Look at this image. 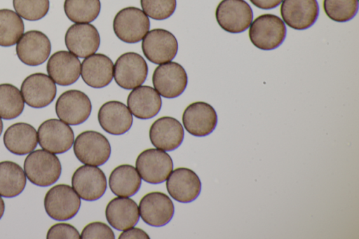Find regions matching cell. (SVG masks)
Returning a JSON list of instances; mask_svg holds the SVG:
<instances>
[{
  "label": "cell",
  "mask_w": 359,
  "mask_h": 239,
  "mask_svg": "<svg viewBox=\"0 0 359 239\" xmlns=\"http://www.w3.org/2000/svg\"><path fill=\"white\" fill-rule=\"evenodd\" d=\"M81 76L90 87L102 88L108 86L114 77V63L106 55L94 53L85 57L81 65Z\"/></svg>",
  "instance_id": "cell-24"
},
{
  "label": "cell",
  "mask_w": 359,
  "mask_h": 239,
  "mask_svg": "<svg viewBox=\"0 0 359 239\" xmlns=\"http://www.w3.org/2000/svg\"><path fill=\"white\" fill-rule=\"evenodd\" d=\"M144 13L154 20H163L170 18L177 7V0H140Z\"/></svg>",
  "instance_id": "cell-35"
},
{
  "label": "cell",
  "mask_w": 359,
  "mask_h": 239,
  "mask_svg": "<svg viewBox=\"0 0 359 239\" xmlns=\"http://www.w3.org/2000/svg\"><path fill=\"white\" fill-rule=\"evenodd\" d=\"M283 0H250V1L256 7L269 10L277 7Z\"/></svg>",
  "instance_id": "cell-39"
},
{
  "label": "cell",
  "mask_w": 359,
  "mask_h": 239,
  "mask_svg": "<svg viewBox=\"0 0 359 239\" xmlns=\"http://www.w3.org/2000/svg\"><path fill=\"white\" fill-rule=\"evenodd\" d=\"M3 122H2V120H1V118L0 117V136L2 133V131H3Z\"/></svg>",
  "instance_id": "cell-41"
},
{
  "label": "cell",
  "mask_w": 359,
  "mask_h": 239,
  "mask_svg": "<svg viewBox=\"0 0 359 239\" xmlns=\"http://www.w3.org/2000/svg\"><path fill=\"white\" fill-rule=\"evenodd\" d=\"M92 104L88 96L79 90L62 93L55 103V113L60 120L76 125L85 122L90 115Z\"/></svg>",
  "instance_id": "cell-12"
},
{
  "label": "cell",
  "mask_w": 359,
  "mask_h": 239,
  "mask_svg": "<svg viewBox=\"0 0 359 239\" xmlns=\"http://www.w3.org/2000/svg\"><path fill=\"white\" fill-rule=\"evenodd\" d=\"M182 120L185 130L189 134L196 137H205L215 129L217 115L210 104L195 102L186 107Z\"/></svg>",
  "instance_id": "cell-18"
},
{
  "label": "cell",
  "mask_w": 359,
  "mask_h": 239,
  "mask_svg": "<svg viewBox=\"0 0 359 239\" xmlns=\"http://www.w3.org/2000/svg\"><path fill=\"white\" fill-rule=\"evenodd\" d=\"M16 54L25 64L37 66L43 64L49 57L51 43L42 32L29 30L24 33L16 43Z\"/></svg>",
  "instance_id": "cell-16"
},
{
  "label": "cell",
  "mask_w": 359,
  "mask_h": 239,
  "mask_svg": "<svg viewBox=\"0 0 359 239\" xmlns=\"http://www.w3.org/2000/svg\"><path fill=\"white\" fill-rule=\"evenodd\" d=\"M37 135L40 146L54 154L67 151L74 141V134L72 128L56 118L43 121L38 128Z\"/></svg>",
  "instance_id": "cell-11"
},
{
  "label": "cell",
  "mask_w": 359,
  "mask_h": 239,
  "mask_svg": "<svg viewBox=\"0 0 359 239\" xmlns=\"http://www.w3.org/2000/svg\"><path fill=\"white\" fill-rule=\"evenodd\" d=\"M73 150L80 162L94 166L104 164L111 155L107 138L94 130H86L78 135L74 141Z\"/></svg>",
  "instance_id": "cell-3"
},
{
  "label": "cell",
  "mask_w": 359,
  "mask_h": 239,
  "mask_svg": "<svg viewBox=\"0 0 359 239\" xmlns=\"http://www.w3.org/2000/svg\"><path fill=\"white\" fill-rule=\"evenodd\" d=\"M149 28V17L142 10L134 6L121 9L113 20L115 35L128 43H135L142 40Z\"/></svg>",
  "instance_id": "cell-4"
},
{
  "label": "cell",
  "mask_w": 359,
  "mask_h": 239,
  "mask_svg": "<svg viewBox=\"0 0 359 239\" xmlns=\"http://www.w3.org/2000/svg\"><path fill=\"white\" fill-rule=\"evenodd\" d=\"M65 43L69 52L85 58L99 48L100 36L97 28L90 23H75L67 30Z\"/></svg>",
  "instance_id": "cell-17"
},
{
  "label": "cell",
  "mask_w": 359,
  "mask_h": 239,
  "mask_svg": "<svg viewBox=\"0 0 359 239\" xmlns=\"http://www.w3.org/2000/svg\"><path fill=\"white\" fill-rule=\"evenodd\" d=\"M102 128L109 134L121 135L128 132L133 125V115L123 102L111 100L104 103L97 113Z\"/></svg>",
  "instance_id": "cell-23"
},
{
  "label": "cell",
  "mask_w": 359,
  "mask_h": 239,
  "mask_svg": "<svg viewBox=\"0 0 359 239\" xmlns=\"http://www.w3.org/2000/svg\"><path fill=\"white\" fill-rule=\"evenodd\" d=\"M44 209L53 219L65 221L73 218L81 207V198L69 185L60 184L51 187L44 197Z\"/></svg>",
  "instance_id": "cell-5"
},
{
  "label": "cell",
  "mask_w": 359,
  "mask_h": 239,
  "mask_svg": "<svg viewBox=\"0 0 359 239\" xmlns=\"http://www.w3.org/2000/svg\"><path fill=\"white\" fill-rule=\"evenodd\" d=\"M24 172L28 180L39 186L55 183L62 172L57 156L44 149L30 152L24 161Z\"/></svg>",
  "instance_id": "cell-1"
},
{
  "label": "cell",
  "mask_w": 359,
  "mask_h": 239,
  "mask_svg": "<svg viewBox=\"0 0 359 239\" xmlns=\"http://www.w3.org/2000/svg\"><path fill=\"white\" fill-rule=\"evenodd\" d=\"M166 189L176 201L191 203L198 198L201 191V182L197 174L187 168L172 170L166 181Z\"/></svg>",
  "instance_id": "cell-20"
},
{
  "label": "cell",
  "mask_w": 359,
  "mask_h": 239,
  "mask_svg": "<svg viewBox=\"0 0 359 239\" xmlns=\"http://www.w3.org/2000/svg\"><path fill=\"white\" fill-rule=\"evenodd\" d=\"M128 108L139 119H149L160 111L161 95L152 87L140 86L132 89L127 98Z\"/></svg>",
  "instance_id": "cell-25"
},
{
  "label": "cell",
  "mask_w": 359,
  "mask_h": 239,
  "mask_svg": "<svg viewBox=\"0 0 359 239\" xmlns=\"http://www.w3.org/2000/svg\"><path fill=\"white\" fill-rule=\"evenodd\" d=\"M46 70L56 84L67 86L79 79L81 75V62L71 52L59 50L49 57Z\"/></svg>",
  "instance_id": "cell-22"
},
{
  "label": "cell",
  "mask_w": 359,
  "mask_h": 239,
  "mask_svg": "<svg viewBox=\"0 0 359 239\" xmlns=\"http://www.w3.org/2000/svg\"><path fill=\"white\" fill-rule=\"evenodd\" d=\"M25 101L20 90L11 83L0 84V117L11 120L23 111Z\"/></svg>",
  "instance_id": "cell-32"
},
{
  "label": "cell",
  "mask_w": 359,
  "mask_h": 239,
  "mask_svg": "<svg viewBox=\"0 0 359 239\" xmlns=\"http://www.w3.org/2000/svg\"><path fill=\"white\" fill-rule=\"evenodd\" d=\"M142 50L145 57L156 64L173 60L178 50V43L172 33L156 28L149 31L142 41Z\"/></svg>",
  "instance_id": "cell-9"
},
{
  "label": "cell",
  "mask_w": 359,
  "mask_h": 239,
  "mask_svg": "<svg viewBox=\"0 0 359 239\" xmlns=\"http://www.w3.org/2000/svg\"><path fill=\"white\" fill-rule=\"evenodd\" d=\"M100 0H65L64 11L68 19L74 23H89L99 15Z\"/></svg>",
  "instance_id": "cell-31"
},
{
  "label": "cell",
  "mask_w": 359,
  "mask_h": 239,
  "mask_svg": "<svg viewBox=\"0 0 359 239\" xmlns=\"http://www.w3.org/2000/svg\"><path fill=\"white\" fill-rule=\"evenodd\" d=\"M138 207L142 219L147 224L155 227L167 224L175 212L172 200L165 193L159 191L149 192L144 195Z\"/></svg>",
  "instance_id": "cell-15"
},
{
  "label": "cell",
  "mask_w": 359,
  "mask_h": 239,
  "mask_svg": "<svg viewBox=\"0 0 359 239\" xmlns=\"http://www.w3.org/2000/svg\"><path fill=\"white\" fill-rule=\"evenodd\" d=\"M20 92L25 102L32 108H43L49 105L57 94L55 83L47 74L34 73L22 81Z\"/></svg>",
  "instance_id": "cell-14"
},
{
  "label": "cell",
  "mask_w": 359,
  "mask_h": 239,
  "mask_svg": "<svg viewBox=\"0 0 359 239\" xmlns=\"http://www.w3.org/2000/svg\"><path fill=\"white\" fill-rule=\"evenodd\" d=\"M3 141L12 153L23 156L29 153L38 144L37 131L32 125L19 122L10 125L5 131Z\"/></svg>",
  "instance_id": "cell-27"
},
{
  "label": "cell",
  "mask_w": 359,
  "mask_h": 239,
  "mask_svg": "<svg viewBox=\"0 0 359 239\" xmlns=\"http://www.w3.org/2000/svg\"><path fill=\"white\" fill-rule=\"evenodd\" d=\"M280 12L288 27L296 30H304L317 20L319 6L317 0H283Z\"/></svg>",
  "instance_id": "cell-19"
},
{
  "label": "cell",
  "mask_w": 359,
  "mask_h": 239,
  "mask_svg": "<svg viewBox=\"0 0 359 239\" xmlns=\"http://www.w3.org/2000/svg\"><path fill=\"white\" fill-rule=\"evenodd\" d=\"M82 239H114L115 235L111 228L105 223L93 221L87 224L80 234Z\"/></svg>",
  "instance_id": "cell-36"
},
{
  "label": "cell",
  "mask_w": 359,
  "mask_h": 239,
  "mask_svg": "<svg viewBox=\"0 0 359 239\" xmlns=\"http://www.w3.org/2000/svg\"><path fill=\"white\" fill-rule=\"evenodd\" d=\"M15 12L23 19L29 21L41 20L48 13L49 0H13Z\"/></svg>",
  "instance_id": "cell-34"
},
{
  "label": "cell",
  "mask_w": 359,
  "mask_h": 239,
  "mask_svg": "<svg viewBox=\"0 0 359 239\" xmlns=\"http://www.w3.org/2000/svg\"><path fill=\"white\" fill-rule=\"evenodd\" d=\"M46 238L78 239L80 238V234L78 230L72 225L67 223H57L50 227L46 234Z\"/></svg>",
  "instance_id": "cell-37"
},
{
  "label": "cell",
  "mask_w": 359,
  "mask_h": 239,
  "mask_svg": "<svg viewBox=\"0 0 359 239\" xmlns=\"http://www.w3.org/2000/svg\"><path fill=\"white\" fill-rule=\"evenodd\" d=\"M284 22L273 14H262L251 22L248 35L251 43L257 48L271 50L279 47L286 37Z\"/></svg>",
  "instance_id": "cell-2"
},
{
  "label": "cell",
  "mask_w": 359,
  "mask_h": 239,
  "mask_svg": "<svg viewBox=\"0 0 359 239\" xmlns=\"http://www.w3.org/2000/svg\"><path fill=\"white\" fill-rule=\"evenodd\" d=\"M22 18L10 9H0V46L10 47L17 43L24 34Z\"/></svg>",
  "instance_id": "cell-30"
},
{
  "label": "cell",
  "mask_w": 359,
  "mask_h": 239,
  "mask_svg": "<svg viewBox=\"0 0 359 239\" xmlns=\"http://www.w3.org/2000/svg\"><path fill=\"white\" fill-rule=\"evenodd\" d=\"M148 74V66L142 55L135 52L121 55L114 65V78L116 84L126 90L141 86Z\"/></svg>",
  "instance_id": "cell-10"
},
{
  "label": "cell",
  "mask_w": 359,
  "mask_h": 239,
  "mask_svg": "<svg viewBox=\"0 0 359 239\" xmlns=\"http://www.w3.org/2000/svg\"><path fill=\"white\" fill-rule=\"evenodd\" d=\"M154 89L165 98H175L185 90L188 76L184 68L175 62H168L156 67L152 75Z\"/></svg>",
  "instance_id": "cell-8"
},
{
  "label": "cell",
  "mask_w": 359,
  "mask_h": 239,
  "mask_svg": "<svg viewBox=\"0 0 359 239\" xmlns=\"http://www.w3.org/2000/svg\"><path fill=\"white\" fill-rule=\"evenodd\" d=\"M149 235L144 231L134 226L123 231L118 236L119 239H149Z\"/></svg>",
  "instance_id": "cell-38"
},
{
  "label": "cell",
  "mask_w": 359,
  "mask_h": 239,
  "mask_svg": "<svg viewBox=\"0 0 359 239\" xmlns=\"http://www.w3.org/2000/svg\"><path fill=\"white\" fill-rule=\"evenodd\" d=\"M72 185L81 199L94 201L105 193L107 179L104 172L98 167L83 165L73 173Z\"/></svg>",
  "instance_id": "cell-13"
},
{
  "label": "cell",
  "mask_w": 359,
  "mask_h": 239,
  "mask_svg": "<svg viewBox=\"0 0 359 239\" xmlns=\"http://www.w3.org/2000/svg\"><path fill=\"white\" fill-rule=\"evenodd\" d=\"M326 15L333 21L345 22L353 19L358 13V0H323Z\"/></svg>",
  "instance_id": "cell-33"
},
{
  "label": "cell",
  "mask_w": 359,
  "mask_h": 239,
  "mask_svg": "<svg viewBox=\"0 0 359 239\" xmlns=\"http://www.w3.org/2000/svg\"><path fill=\"white\" fill-rule=\"evenodd\" d=\"M105 217L113 228L124 231L137 224L139 207L135 200L128 197H116L107 205Z\"/></svg>",
  "instance_id": "cell-26"
},
{
  "label": "cell",
  "mask_w": 359,
  "mask_h": 239,
  "mask_svg": "<svg viewBox=\"0 0 359 239\" xmlns=\"http://www.w3.org/2000/svg\"><path fill=\"white\" fill-rule=\"evenodd\" d=\"M135 168L144 182L157 184L167 179L172 171L173 163L165 151L151 148L144 150L137 156Z\"/></svg>",
  "instance_id": "cell-6"
},
{
  "label": "cell",
  "mask_w": 359,
  "mask_h": 239,
  "mask_svg": "<svg viewBox=\"0 0 359 239\" xmlns=\"http://www.w3.org/2000/svg\"><path fill=\"white\" fill-rule=\"evenodd\" d=\"M4 211H5L4 201L3 198H1V196H0V219H1V217L4 215Z\"/></svg>",
  "instance_id": "cell-40"
},
{
  "label": "cell",
  "mask_w": 359,
  "mask_h": 239,
  "mask_svg": "<svg viewBox=\"0 0 359 239\" xmlns=\"http://www.w3.org/2000/svg\"><path fill=\"white\" fill-rule=\"evenodd\" d=\"M142 184L141 177L136 168L129 164L116 167L109 177L111 192L117 196L130 197L135 195Z\"/></svg>",
  "instance_id": "cell-28"
},
{
  "label": "cell",
  "mask_w": 359,
  "mask_h": 239,
  "mask_svg": "<svg viewBox=\"0 0 359 239\" xmlns=\"http://www.w3.org/2000/svg\"><path fill=\"white\" fill-rule=\"evenodd\" d=\"M27 183L24 170L18 163L4 161L0 162V196L13 198L20 195Z\"/></svg>",
  "instance_id": "cell-29"
},
{
  "label": "cell",
  "mask_w": 359,
  "mask_h": 239,
  "mask_svg": "<svg viewBox=\"0 0 359 239\" xmlns=\"http://www.w3.org/2000/svg\"><path fill=\"white\" fill-rule=\"evenodd\" d=\"M149 135L156 148L171 151L181 145L184 132L178 120L171 116H162L151 124Z\"/></svg>",
  "instance_id": "cell-21"
},
{
  "label": "cell",
  "mask_w": 359,
  "mask_h": 239,
  "mask_svg": "<svg viewBox=\"0 0 359 239\" xmlns=\"http://www.w3.org/2000/svg\"><path fill=\"white\" fill-rule=\"evenodd\" d=\"M215 18L222 29L238 34L250 27L253 12L245 0H222L216 8Z\"/></svg>",
  "instance_id": "cell-7"
}]
</instances>
